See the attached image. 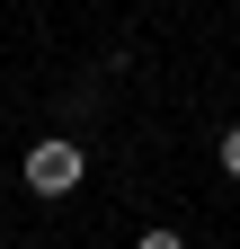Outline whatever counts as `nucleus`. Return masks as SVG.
Segmentation results:
<instances>
[{
	"instance_id": "obj_3",
	"label": "nucleus",
	"mask_w": 240,
	"mask_h": 249,
	"mask_svg": "<svg viewBox=\"0 0 240 249\" xmlns=\"http://www.w3.org/2000/svg\"><path fill=\"white\" fill-rule=\"evenodd\" d=\"M223 178H240V124H223Z\"/></svg>"
},
{
	"instance_id": "obj_2",
	"label": "nucleus",
	"mask_w": 240,
	"mask_h": 249,
	"mask_svg": "<svg viewBox=\"0 0 240 249\" xmlns=\"http://www.w3.org/2000/svg\"><path fill=\"white\" fill-rule=\"evenodd\" d=\"M134 249H187V231H169V223H152V231H142Z\"/></svg>"
},
{
	"instance_id": "obj_1",
	"label": "nucleus",
	"mask_w": 240,
	"mask_h": 249,
	"mask_svg": "<svg viewBox=\"0 0 240 249\" xmlns=\"http://www.w3.org/2000/svg\"><path fill=\"white\" fill-rule=\"evenodd\" d=\"M80 178H89V151H80L71 134H45L36 151H27V196L63 205V196H80Z\"/></svg>"
}]
</instances>
